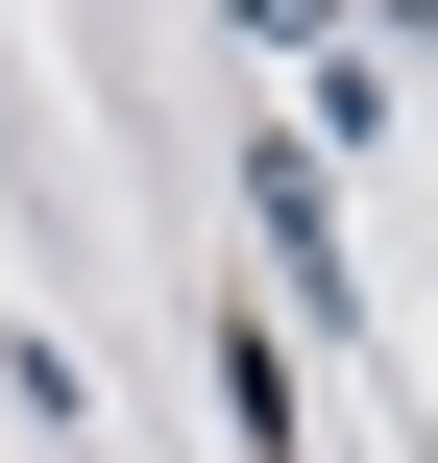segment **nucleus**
<instances>
[{
  "mask_svg": "<svg viewBox=\"0 0 438 463\" xmlns=\"http://www.w3.org/2000/svg\"><path fill=\"white\" fill-rule=\"evenodd\" d=\"M244 195H268V269H293V293H317V317H341V293H366V269H341V195H317V146H268V171H244Z\"/></svg>",
  "mask_w": 438,
  "mask_h": 463,
  "instance_id": "1",
  "label": "nucleus"
}]
</instances>
